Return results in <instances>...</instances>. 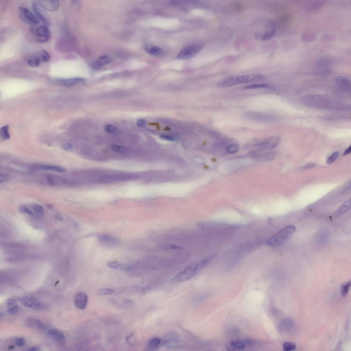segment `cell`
Here are the masks:
<instances>
[{
  "label": "cell",
  "instance_id": "30bf717a",
  "mask_svg": "<svg viewBox=\"0 0 351 351\" xmlns=\"http://www.w3.org/2000/svg\"><path fill=\"white\" fill-rule=\"evenodd\" d=\"M265 76L260 73H253L250 74L237 76V81L238 84L253 83L262 80Z\"/></svg>",
  "mask_w": 351,
  "mask_h": 351
},
{
  "label": "cell",
  "instance_id": "ab89813d",
  "mask_svg": "<svg viewBox=\"0 0 351 351\" xmlns=\"http://www.w3.org/2000/svg\"><path fill=\"white\" fill-rule=\"evenodd\" d=\"M15 344L18 346L22 347L26 344V342L24 338L20 337L17 338L14 341Z\"/></svg>",
  "mask_w": 351,
  "mask_h": 351
},
{
  "label": "cell",
  "instance_id": "d6986e66",
  "mask_svg": "<svg viewBox=\"0 0 351 351\" xmlns=\"http://www.w3.org/2000/svg\"><path fill=\"white\" fill-rule=\"evenodd\" d=\"M48 334L56 341L63 344L65 342V338L62 332L56 329H52L48 332Z\"/></svg>",
  "mask_w": 351,
  "mask_h": 351
},
{
  "label": "cell",
  "instance_id": "8992f818",
  "mask_svg": "<svg viewBox=\"0 0 351 351\" xmlns=\"http://www.w3.org/2000/svg\"><path fill=\"white\" fill-rule=\"evenodd\" d=\"M20 18L23 21L32 25L39 24V19L29 10L24 7H20L19 10Z\"/></svg>",
  "mask_w": 351,
  "mask_h": 351
},
{
  "label": "cell",
  "instance_id": "9f6ffc18",
  "mask_svg": "<svg viewBox=\"0 0 351 351\" xmlns=\"http://www.w3.org/2000/svg\"><path fill=\"white\" fill-rule=\"evenodd\" d=\"M39 350V349H38V348H35V347H32L31 348H30V349L28 350L34 351H38Z\"/></svg>",
  "mask_w": 351,
  "mask_h": 351
},
{
  "label": "cell",
  "instance_id": "ac0fdd59",
  "mask_svg": "<svg viewBox=\"0 0 351 351\" xmlns=\"http://www.w3.org/2000/svg\"><path fill=\"white\" fill-rule=\"evenodd\" d=\"M38 3L43 9L47 11H52L56 10L59 5L58 1H40Z\"/></svg>",
  "mask_w": 351,
  "mask_h": 351
},
{
  "label": "cell",
  "instance_id": "f35d334b",
  "mask_svg": "<svg viewBox=\"0 0 351 351\" xmlns=\"http://www.w3.org/2000/svg\"><path fill=\"white\" fill-rule=\"evenodd\" d=\"M32 208L36 212L40 213H44L45 212L44 208L42 206L37 204H34L32 205Z\"/></svg>",
  "mask_w": 351,
  "mask_h": 351
},
{
  "label": "cell",
  "instance_id": "681fc988",
  "mask_svg": "<svg viewBox=\"0 0 351 351\" xmlns=\"http://www.w3.org/2000/svg\"><path fill=\"white\" fill-rule=\"evenodd\" d=\"M63 148L65 150L70 151L73 149V147L72 144L69 143H67L63 146Z\"/></svg>",
  "mask_w": 351,
  "mask_h": 351
},
{
  "label": "cell",
  "instance_id": "b9f144b4",
  "mask_svg": "<svg viewBox=\"0 0 351 351\" xmlns=\"http://www.w3.org/2000/svg\"><path fill=\"white\" fill-rule=\"evenodd\" d=\"M105 130L108 133H115L117 130L116 128L111 124H108L105 127Z\"/></svg>",
  "mask_w": 351,
  "mask_h": 351
},
{
  "label": "cell",
  "instance_id": "6f0895ef",
  "mask_svg": "<svg viewBox=\"0 0 351 351\" xmlns=\"http://www.w3.org/2000/svg\"><path fill=\"white\" fill-rule=\"evenodd\" d=\"M14 347L13 346H9V349H14Z\"/></svg>",
  "mask_w": 351,
  "mask_h": 351
},
{
  "label": "cell",
  "instance_id": "7a4b0ae2",
  "mask_svg": "<svg viewBox=\"0 0 351 351\" xmlns=\"http://www.w3.org/2000/svg\"><path fill=\"white\" fill-rule=\"evenodd\" d=\"M50 56L47 50H43L33 55L27 61L31 67H37L43 63L47 62L50 59Z\"/></svg>",
  "mask_w": 351,
  "mask_h": 351
},
{
  "label": "cell",
  "instance_id": "7bdbcfd3",
  "mask_svg": "<svg viewBox=\"0 0 351 351\" xmlns=\"http://www.w3.org/2000/svg\"><path fill=\"white\" fill-rule=\"evenodd\" d=\"M35 323L38 329L42 330L45 329V325L41 320L39 319H36L35 320Z\"/></svg>",
  "mask_w": 351,
  "mask_h": 351
},
{
  "label": "cell",
  "instance_id": "4316f807",
  "mask_svg": "<svg viewBox=\"0 0 351 351\" xmlns=\"http://www.w3.org/2000/svg\"><path fill=\"white\" fill-rule=\"evenodd\" d=\"M271 86L266 84L263 83H253L244 86V89H255L259 88H271Z\"/></svg>",
  "mask_w": 351,
  "mask_h": 351
},
{
  "label": "cell",
  "instance_id": "836d02e7",
  "mask_svg": "<svg viewBox=\"0 0 351 351\" xmlns=\"http://www.w3.org/2000/svg\"><path fill=\"white\" fill-rule=\"evenodd\" d=\"M115 292V290L113 289H103L99 290L98 292V294L99 295L104 296L113 294Z\"/></svg>",
  "mask_w": 351,
  "mask_h": 351
},
{
  "label": "cell",
  "instance_id": "c3c4849f",
  "mask_svg": "<svg viewBox=\"0 0 351 351\" xmlns=\"http://www.w3.org/2000/svg\"><path fill=\"white\" fill-rule=\"evenodd\" d=\"M146 121L143 119H139L137 122V125L140 127H142L145 125Z\"/></svg>",
  "mask_w": 351,
  "mask_h": 351
},
{
  "label": "cell",
  "instance_id": "f907efd6",
  "mask_svg": "<svg viewBox=\"0 0 351 351\" xmlns=\"http://www.w3.org/2000/svg\"><path fill=\"white\" fill-rule=\"evenodd\" d=\"M161 137L162 138L169 140L174 141L175 140L174 137L166 135H163Z\"/></svg>",
  "mask_w": 351,
  "mask_h": 351
},
{
  "label": "cell",
  "instance_id": "6da1fadb",
  "mask_svg": "<svg viewBox=\"0 0 351 351\" xmlns=\"http://www.w3.org/2000/svg\"><path fill=\"white\" fill-rule=\"evenodd\" d=\"M296 228L293 225L286 226L279 231L267 241L268 245L276 246L280 245L293 234Z\"/></svg>",
  "mask_w": 351,
  "mask_h": 351
},
{
  "label": "cell",
  "instance_id": "7402d4cb",
  "mask_svg": "<svg viewBox=\"0 0 351 351\" xmlns=\"http://www.w3.org/2000/svg\"><path fill=\"white\" fill-rule=\"evenodd\" d=\"M37 167L40 169L50 170L60 172H66V169L65 167L57 165H40Z\"/></svg>",
  "mask_w": 351,
  "mask_h": 351
},
{
  "label": "cell",
  "instance_id": "1f68e13d",
  "mask_svg": "<svg viewBox=\"0 0 351 351\" xmlns=\"http://www.w3.org/2000/svg\"><path fill=\"white\" fill-rule=\"evenodd\" d=\"M163 248L165 250H182L184 249L182 246L170 244H165Z\"/></svg>",
  "mask_w": 351,
  "mask_h": 351
},
{
  "label": "cell",
  "instance_id": "ba28073f",
  "mask_svg": "<svg viewBox=\"0 0 351 351\" xmlns=\"http://www.w3.org/2000/svg\"><path fill=\"white\" fill-rule=\"evenodd\" d=\"M243 116L249 120L260 122H268L273 119V117L269 114L254 111L246 112Z\"/></svg>",
  "mask_w": 351,
  "mask_h": 351
},
{
  "label": "cell",
  "instance_id": "4fadbf2b",
  "mask_svg": "<svg viewBox=\"0 0 351 351\" xmlns=\"http://www.w3.org/2000/svg\"><path fill=\"white\" fill-rule=\"evenodd\" d=\"M237 76L232 75L223 78L217 83V86L220 89L230 87L238 84Z\"/></svg>",
  "mask_w": 351,
  "mask_h": 351
},
{
  "label": "cell",
  "instance_id": "9c48e42d",
  "mask_svg": "<svg viewBox=\"0 0 351 351\" xmlns=\"http://www.w3.org/2000/svg\"><path fill=\"white\" fill-rule=\"evenodd\" d=\"M280 142V139L279 137H271L258 142L256 146L259 149L271 150L278 146Z\"/></svg>",
  "mask_w": 351,
  "mask_h": 351
},
{
  "label": "cell",
  "instance_id": "74e56055",
  "mask_svg": "<svg viewBox=\"0 0 351 351\" xmlns=\"http://www.w3.org/2000/svg\"><path fill=\"white\" fill-rule=\"evenodd\" d=\"M339 153L338 152H335L330 156L327 160L328 164H331L333 163L339 157Z\"/></svg>",
  "mask_w": 351,
  "mask_h": 351
},
{
  "label": "cell",
  "instance_id": "7dc6e473",
  "mask_svg": "<svg viewBox=\"0 0 351 351\" xmlns=\"http://www.w3.org/2000/svg\"><path fill=\"white\" fill-rule=\"evenodd\" d=\"M8 177L6 175L2 174L0 175V182L1 183L6 182L8 180Z\"/></svg>",
  "mask_w": 351,
  "mask_h": 351
},
{
  "label": "cell",
  "instance_id": "e0dca14e",
  "mask_svg": "<svg viewBox=\"0 0 351 351\" xmlns=\"http://www.w3.org/2000/svg\"><path fill=\"white\" fill-rule=\"evenodd\" d=\"M85 79L82 78H74L65 79H61L58 80L60 85L65 87H70L79 82H86Z\"/></svg>",
  "mask_w": 351,
  "mask_h": 351
},
{
  "label": "cell",
  "instance_id": "816d5d0a",
  "mask_svg": "<svg viewBox=\"0 0 351 351\" xmlns=\"http://www.w3.org/2000/svg\"><path fill=\"white\" fill-rule=\"evenodd\" d=\"M243 342L244 343V344H245V345H252L255 344L256 343L255 341L251 340H245V341H244Z\"/></svg>",
  "mask_w": 351,
  "mask_h": 351
},
{
  "label": "cell",
  "instance_id": "d4e9b609",
  "mask_svg": "<svg viewBox=\"0 0 351 351\" xmlns=\"http://www.w3.org/2000/svg\"><path fill=\"white\" fill-rule=\"evenodd\" d=\"M214 256H211L203 259L196 264L198 270L200 271L208 265L214 258Z\"/></svg>",
  "mask_w": 351,
  "mask_h": 351
},
{
  "label": "cell",
  "instance_id": "2e32d148",
  "mask_svg": "<svg viewBox=\"0 0 351 351\" xmlns=\"http://www.w3.org/2000/svg\"><path fill=\"white\" fill-rule=\"evenodd\" d=\"M144 49L147 53H149L150 55L156 56H161L165 54V51L163 49L159 47L150 44H145L144 46Z\"/></svg>",
  "mask_w": 351,
  "mask_h": 351
},
{
  "label": "cell",
  "instance_id": "11a10c76",
  "mask_svg": "<svg viewBox=\"0 0 351 351\" xmlns=\"http://www.w3.org/2000/svg\"><path fill=\"white\" fill-rule=\"evenodd\" d=\"M351 146H350L349 147V148H348L345 151L344 153V156H345V155H346L348 154H349L351 152Z\"/></svg>",
  "mask_w": 351,
  "mask_h": 351
},
{
  "label": "cell",
  "instance_id": "e575fe53",
  "mask_svg": "<svg viewBox=\"0 0 351 351\" xmlns=\"http://www.w3.org/2000/svg\"><path fill=\"white\" fill-rule=\"evenodd\" d=\"M124 264L117 261L110 262L108 264V267L109 268L114 269H122Z\"/></svg>",
  "mask_w": 351,
  "mask_h": 351
},
{
  "label": "cell",
  "instance_id": "f5cc1de1",
  "mask_svg": "<svg viewBox=\"0 0 351 351\" xmlns=\"http://www.w3.org/2000/svg\"><path fill=\"white\" fill-rule=\"evenodd\" d=\"M315 164L314 163H310L304 165L303 167H302V169H307L312 168H313L315 166Z\"/></svg>",
  "mask_w": 351,
  "mask_h": 351
},
{
  "label": "cell",
  "instance_id": "bcb514c9",
  "mask_svg": "<svg viewBox=\"0 0 351 351\" xmlns=\"http://www.w3.org/2000/svg\"><path fill=\"white\" fill-rule=\"evenodd\" d=\"M17 305H18L17 303L14 299H9L7 302V306L8 308L16 306Z\"/></svg>",
  "mask_w": 351,
  "mask_h": 351
},
{
  "label": "cell",
  "instance_id": "db71d44e",
  "mask_svg": "<svg viewBox=\"0 0 351 351\" xmlns=\"http://www.w3.org/2000/svg\"><path fill=\"white\" fill-rule=\"evenodd\" d=\"M55 217L58 220L62 221L63 220V218L62 215L59 213L56 214L55 215Z\"/></svg>",
  "mask_w": 351,
  "mask_h": 351
},
{
  "label": "cell",
  "instance_id": "4dcf8cb0",
  "mask_svg": "<svg viewBox=\"0 0 351 351\" xmlns=\"http://www.w3.org/2000/svg\"><path fill=\"white\" fill-rule=\"evenodd\" d=\"M1 134L3 139H9L10 136L9 132V126H7L2 127L1 129Z\"/></svg>",
  "mask_w": 351,
  "mask_h": 351
},
{
  "label": "cell",
  "instance_id": "484cf974",
  "mask_svg": "<svg viewBox=\"0 0 351 351\" xmlns=\"http://www.w3.org/2000/svg\"><path fill=\"white\" fill-rule=\"evenodd\" d=\"M161 343V340L159 338H154L150 341L148 343V346L151 350H156L159 347Z\"/></svg>",
  "mask_w": 351,
  "mask_h": 351
},
{
  "label": "cell",
  "instance_id": "83f0119b",
  "mask_svg": "<svg viewBox=\"0 0 351 351\" xmlns=\"http://www.w3.org/2000/svg\"><path fill=\"white\" fill-rule=\"evenodd\" d=\"M111 61V58L108 56L104 55L99 57L96 62V63L99 66L108 64Z\"/></svg>",
  "mask_w": 351,
  "mask_h": 351
},
{
  "label": "cell",
  "instance_id": "277c9868",
  "mask_svg": "<svg viewBox=\"0 0 351 351\" xmlns=\"http://www.w3.org/2000/svg\"><path fill=\"white\" fill-rule=\"evenodd\" d=\"M202 46L200 44H193L187 46L183 49L178 54V59L185 60L194 57L201 50Z\"/></svg>",
  "mask_w": 351,
  "mask_h": 351
},
{
  "label": "cell",
  "instance_id": "ffe728a7",
  "mask_svg": "<svg viewBox=\"0 0 351 351\" xmlns=\"http://www.w3.org/2000/svg\"><path fill=\"white\" fill-rule=\"evenodd\" d=\"M275 34V30L272 29L263 33H257L255 35V38L260 41H267L274 37Z\"/></svg>",
  "mask_w": 351,
  "mask_h": 351
},
{
  "label": "cell",
  "instance_id": "cb8c5ba5",
  "mask_svg": "<svg viewBox=\"0 0 351 351\" xmlns=\"http://www.w3.org/2000/svg\"><path fill=\"white\" fill-rule=\"evenodd\" d=\"M336 81L338 84L348 90L350 89V81L348 79L341 76H338L336 78Z\"/></svg>",
  "mask_w": 351,
  "mask_h": 351
},
{
  "label": "cell",
  "instance_id": "680465c9",
  "mask_svg": "<svg viewBox=\"0 0 351 351\" xmlns=\"http://www.w3.org/2000/svg\"><path fill=\"white\" fill-rule=\"evenodd\" d=\"M4 314L2 313V312H1V314H0V317H4Z\"/></svg>",
  "mask_w": 351,
  "mask_h": 351
},
{
  "label": "cell",
  "instance_id": "8fae6325",
  "mask_svg": "<svg viewBox=\"0 0 351 351\" xmlns=\"http://www.w3.org/2000/svg\"><path fill=\"white\" fill-rule=\"evenodd\" d=\"M32 7L35 16L37 18L47 25L50 24V21L44 10L40 5L37 1L33 2Z\"/></svg>",
  "mask_w": 351,
  "mask_h": 351
},
{
  "label": "cell",
  "instance_id": "44dd1931",
  "mask_svg": "<svg viewBox=\"0 0 351 351\" xmlns=\"http://www.w3.org/2000/svg\"><path fill=\"white\" fill-rule=\"evenodd\" d=\"M246 348V345L243 342L241 341H232L228 343L227 348L228 350H243Z\"/></svg>",
  "mask_w": 351,
  "mask_h": 351
},
{
  "label": "cell",
  "instance_id": "ee69618b",
  "mask_svg": "<svg viewBox=\"0 0 351 351\" xmlns=\"http://www.w3.org/2000/svg\"><path fill=\"white\" fill-rule=\"evenodd\" d=\"M112 149L113 150L120 153H124L126 150L123 147L117 145H113L111 147Z\"/></svg>",
  "mask_w": 351,
  "mask_h": 351
},
{
  "label": "cell",
  "instance_id": "f1b7e54d",
  "mask_svg": "<svg viewBox=\"0 0 351 351\" xmlns=\"http://www.w3.org/2000/svg\"><path fill=\"white\" fill-rule=\"evenodd\" d=\"M350 200L347 201L338 210L337 214L340 215L347 212L350 209Z\"/></svg>",
  "mask_w": 351,
  "mask_h": 351
},
{
  "label": "cell",
  "instance_id": "d590c367",
  "mask_svg": "<svg viewBox=\"0 0 351 351\" xmlns=\"http://www.w3.org/2000/svg\"><path fill=\"white\" fill-rule=\"evenodd\" d=\"M330 64V61L325 58H322L317 61V66L320 67H327Z\"/></svg>",
  "mask_w": 351,
  "mask_h": 351
},
{
  "label": "cell",
  "instance_id": "5bb4252c",
  "mask_svg": "<svg viewBox=\"0 0 351 351\" xmlns=\"http://www.w3.org/2000/svg\"><path fill=\"white\" fill-rule=\"evenodd\" d=\"M75 304L78 308L84 309L87 305L88 301V297L84 292H79L75 295Z\"/></svg>",
  "mask_w": 351,
  "mask_h": 351
},
{
  "label": "cell",
  "instance_id": "5b68a950",
  "mask_svg": "<svg viewBox=\"0 0 351 351\" xmlns=\"http://www.w3.org/2000/svg\"><path fill=\"white\" fill-rule=\"evenodd\" d=\"M31 31L36 37L38 42L44 43L50 39V33L47 25H40L37 27L33 28L31 29Z\"/></svg>",
  "mask_w": 351,
  "mask_h": 351
},
{
  "label": "cell",
  "instance_id": "60d3db41",
  "mask_svg": "<svg viewBox=\"0 0 351 351\" xmlns=\"http://www.w3.org/2000/svg\"><path fill=\"white\" fill-rule=\"evenodd\" d=\"M20 310V307L18 305H17L16 306L8 308L7 309V312L11 314H15L18 313Z\"/></svg>",
  "mask_w": 351,
  "mask_h": 351
},
{
  "label": "cell",
  "instance_id": "9a60e30c",
  "mask_svg": "<svg viewBox=\"0 0 351 351\" xmlns=\"http://www.w3.org/2000/svg\"><path fill=\"white\" fill-rule=\"evenodd\" d=\"M25 306L32 309L40 310L44 308V306L42 303L32 298H25L22 301Z\"/></svg>",
  "mask_w": 351,
  "mask_h": 351
},
{
  "label": "cell",
  "instance_id": "7c38bea8",
  "mask_svg": "<svg viewBox=\"0 0 351 351\" xmlns=\"http://www.w3.org/2000/svg\"><path fill=\"white\" fill-rule=\"evenodd\" d=\"M99 241L101 245L108 247H114L119 245V239L108 235H103L99 237Z\"/></svg>",
  "mask_w": 351,
  "mask_h": 351
},
{
  "label": "cell",
  "instance_id": "52a82bcc",
  "mask_svg": "<svg viewBox=\"0 0 351 351\" xmlns=\"http://www.w3.org/2000/svg\"><path fill=\"white\" fill-rule=\"evenodd\" d=\"M269 150L259 149L251 151L250 156L253 158L260 161H271L274 159L276 154L274 152Z\"/></svg>",
  "mask_w": 351,
  "mask_h": 351
},
{
  "label": "cell",
  "instance_id": "603a6c76",
  "mask_svg": "<svg viewBox=\"0 0 351 351\" xmlns=\"http://www.w3.org/2000/svg\"><path fill=\"white\" fill-rule=\"evenodd\" d=\"M324 1H314L310 2L307 6V8L309 11H314L320 9L324 5Z\"/></svg>",
  "mask_w": 351,
  "mask_h": 351
},
{
  "label": "cell",
  "instance_id": "f546056e",
  "mask_svg": "<svg viewBox=\"0 0 351 351\" xmlns=\"http://www.w3.org/2000/svg\"><path fill=\"white\" fill-rule=\"evenodd\" d=\"M240 146L236 143L230 144L226 147V152L228 153L233 154L237 152L240 149Z\"/></svg>",
  "mask_w": 351,
  "mask_h": 351
},
{
  "label": "cell",
  "instance_id": "d6a6232c",
  "mask_svg": "<svg viewBox=\"0 0 351 351\" xmlns=\"http://www.w3.org/2000/svg\"><path fill=\"white\" fill-rule=\"evenodd\" d=\"M296 346L295 343L289 342L285 343L283 345L284 350L286 351L295 350L296 349Z\"/></svg>",
  "mask_w": 351,
  "mask_h": 351
},
{
  "label": "cell",
  "instance_id": "3957f363",
  "mask_svg": "<svg viewBox=\"0 0 351 351\" xmlns=\"http://www.w3.org/2000/svg\"><path fill=\"white\" fill-rule=\"evenodd\" d=\"M199 272L196 264H194L188 267L184 270L178 274L172 279V281L177 283L189 280Z\"/></svg>",
  "mask_w": 351,
  "mask_h": 351
},
{
  "label": "cell",
  "instance_id": "f6af8a7d",
  "mask_svg": "<svg viewBox=\"0 0 351 351\" xmlns=\"http://www.w3.org/2000/svg\"><path fill=\"white\" fill-rule=\"evenodd\" d=\"M20 210H21V211L22 212L26 213L29 215H32L33 214V213L32 211L29 209L28 208L25 207V206H21L20 207Z\"/></svg>",
  "mask_w": 351,
  "mask_h": 351
},
{
  "label": "cell",
  "instance_id": "8d00e7d4",
  "mask_svg": "<svg viewBox=\"0 0 351 351\" xmlns=\"http://www.w3.org/2000/svg\"><path fill=\"white\" fill-rule=\"evenodd\" d=\"M350 286V282H348L346 284L343 285L341 288V293L343 296H345L347 295Z\"/></svg>",
  "mask_w": 351,
  "mask_h": 351
}]
</instances>
